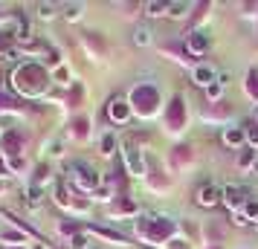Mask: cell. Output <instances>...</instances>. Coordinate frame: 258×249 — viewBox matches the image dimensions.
Listing matches in <instances>:
<instances>
[{
	"mask_svg": "<svg viewBox=\"0 0 258 249\" xmlns=\"http://www.w3.org/2000/svg\"><path fill=\"white\" fill-rule=\"evenodd\" d=\"M134 44H137V47H148V44H151V29H148V26H137V29H134Z\"/></svg>",
	"mask_w": 258,
	"mask_h": 249,
	"instance_id": "cell-9",
	"label": "cell"
},
{
	"mask_svg": "<svg viewBox=\"0 0 258 249\" xmlns=\"http://www.w3.org/2000/svg\"><path fill=\"white\" fill-rule=\"evenodd\" d=\"M47 72L41 70L38 64H21L18 70L12 72V87L21 96H41L44 87H47Z\"/></svg>",
	"mask_w": 258,
	"mask_h": 249,
	"instance_id": "cell-1",
	"label": "cell"
},
{
	"mask_svg": "<svg viewBox=\"0 0 258 249\" xmlns=\"http://www.w3.org/2000/svg\"><path fill=\"white\" fill-rule=\"evenodd\" d=\"M107 113H110V119H116V122H125L131 110L125 107V102H113V105L107 107Z\"/></svg>",
	"mask_w": 258,
	"mask_h": 249,
	"instance_id": "cell-8",
	"label": "cell"
},
{
	"mask_svg": "<svg viewBox=\"0 0 258 249\" xmlns=\"http://www.w3.org/2000/svg\"><path fill=\"white\" fill-rule=\"evenodd\" d=\"M191 78H195V84H200V87H212V84H218V72L212 70L209 64H200L198 70L191 72Z\"/></svg>",
	"mask_w": 258,
	"mask_h": 249,
	"instance_id": "cell-4",
	"label": "cell"
},
{
	"mask_svg": "<svg viewBox=\"0 0 258 249\" xmlns=\"http://www.w3.org/2000/svg\"><path fill=\"white\" fill-rule=\"evenodd\" d=\"M73 249H87V240H84L82 235H76L73 237Z\"/></svg>",
	"mask_w": 258,
	"mask_h": 249,
	"instance_id": "cell-17",
	"label": "cell"
},
{
	"mask_svg": "<svg viewBox=\"0 0 258 249\" xmlns=\"http://www.w3.org/2000/svg\"><path fill=\"white\" fill-rule=\"evenodd\" d=\"M168 12V3H157V0H151V3H145V15L148 18H160V15Z\"/></svg>",
	"mask_w": 258,
	"mask_h": 249,
	"instance_id": "cell-10",
	"label": "cell"
},
{
	"mask_svg": "<svg viewBox=\"0 0 258 249\" xmlns=\"http://www.w3.org/2000/svg\"><path fill=\"white\" fill-rule=\"evenodd\" d=\"M128 165L134 174H142V156L137 154V148H128Z\"/></svg>",
	"mask_w": 258,
	"mask_h": 249,
	"instance_id": "cell-11",
	"label": "cell"
},
{
	"mask_svg": "<svg viewBox=\"0 0 258 249\" xmlns=\"http://www.w3.org/2000/svg\"><path fill=\"white\" fill-rule=\"evenodd\" d=\"M67 174H70V180L84 191H93L96 186H99V174H96L90 165H84V162H73Z\"/></svg>",
	"mask_w": 258,
	"mask_h": 249,
	"instance_id": "cell-2",
	"label": "cell"
},
{
	"mask_svg": "<svg viewBox=\"0 0 258 249\" xmlns=\"http://www.w3.org/2000/svg\"><path fill=\"white\" fill-rule=\"evenodd\" d=\"M206 47H209V35H206V32H195V35L188 38V49H191L195 55H203Z\"/></svg>",
	"mask_w": 258,
	"mask_h": 249,
	"instance_id": "cell-5",
	"label": "cell"
},
{
	"mask_svg": "<svg viewBox=\"0 0 258 249\" xmlns=\"http://www.w3.org/2000/svg\"><path fill=\"white\" fill-rule=\"evenodd\" d=\"M165 15H168V18H186L188 6H186V3H168V12H165Z\"/></svg>",
	"mask_w": 258,
	"mask_h": 249,
	"instance_id": "cell-12",
	"label": "cell"
},
{
	"mask_svg": "<svg viewBox=\"0 0 258 249\" xmlns=\"http://www.w3.org/2000/svg\"><path fill=\"white\" fill-rule=\"evenodd\" d=\"M38 18H44V21L55 18V6L52 3H38Z\"/></svg>",
	"mask_w": 258,
	"mask_h": 249,
	"instance_id": "cell-14",
	"label": "cell"
},
{
	"mask_svg": "<svg viewBox=\"0 0 258 249\" xmlns=\"http://www.w3.org/2000/svg\"><path fill=\"white\" fill-rule=\"evenodd\" d=\"M246 128H249V131H244L246 139H249V142H258V125H246Z\"/></svg>",
	"mask_w": 258,
	"mask_h": 249,
	"instance_id": "cell-16",
	"label": "cell"
},
{
	"mask_svg": "<svg viewBox=\"0 0 258 249\" xmlns=\"http://www.w3.org/2000/svg\"><path fill=\"white\" fill-rule=\"evenodd\" d=\"M113 145H116V139L107 133L105 139H102V154H113Z\"/></svg>",
	"mask_w": 258,
	"mask_h": 249,
	"instance_id": "cell-15",
	"label": "cell"
},
{
	"mask_svg": "<svg viewBox=\"0 0 258 249\" xmlns=\"http://www.w3.org/2000/svg\"><path fill=\"white\" fill-rule=\"evenodd\" d=\"M246 214L249 217H258V203H246Z\"/></svg>",
	"mask_w": 258,
	"mask_h": 249,
	"instance_id": "cell-18",
	"label": "cell"
},
{
	"mask_svg": "<svg viewBox=\"0 0 258 249\" xmlns=\"http://www.w3.org/2000/svg\"><path fill=\"white\" fill-rule=\"evenodd\" d=\"M6 174H9V165H6V159L0 156V177H6Z\"/></svg>",
	"mask_w": 258,
	"mask_h": 249,
	"instance_id": "cell-19",
	"label": "cell"
},
{
	"mask_svg": "<svg viewBox=\"0 0 258 249\" xmlns=\"http://www.w3.org/2000/svg\"><path fill=\"white\" fill-rule=\"evenodd\" d=\"M0 191H3V183H0Z\"/></svg>",
	"mask_w": 258,
	"mask_h": 249,
	"instance_id": "cell-22",
	"label": "cell"
},
{
	"mask_svg": "<svg viewBox=\"0 0 258 249\" xmlns=\"http://www.w3.org/2000/svg\"><path fill=\"white\" fill-rule=\"evenodd\" d=\"M246 139V133L241 131V128H226V131H223V142L226 145H241Z\"/></svg>",
	"mask_w": 258,
	"mask_h": 249,
	"instance_id": "cell-7",
	"label": "cell"
},
{
	"mask_svg": "<svg viewBox=\"0 0 258 249\" xmlns=\"http://www.w3.org/2000/svg\"><path fill=\"white\" fill-rule=\"evenodd\" d=\"M255 125H258V113H255Z\"/></svg>",
	"mask_w": 258,
	"mask_h": 249,
	"instance_id": "cell-21",
	"label": "cell"
},
{
	"mask_svg": "<svg viewBox=\"0 0 258 249\" xmlns=\"http://www.w3.org/2000/svg\"><path fill=\"white\" fill-rule=\"evenodd\" d=\"M64 18L67 21H79L82 18V3H67L64 6Z\"/></svg>",
	"mask_w": 258,
	"mask_h": 249,
	"instance_id": "cell-13",
	"label": "cell"
},
{
	"mask_svg": "<svg viewBox=\"0 0 258 249\" xmlns=\"http://www.w3.org/2000/svg\"><path fill=\"white\" fill-rule=\"evenodd\" d=\"M252 171H255V174H258V159H255V165H252Z\"/></svg>",
	"mask_w": 258,
	"mask_h": 249,
	"instance_id": "cell-20",
	"label": "cell"
},
{
	"mask_svg": "<svg viewBox=\"0 0 258 249\" xmlns=\"http://www.w3.org/2000/svg\"><path fill=\"white\" fill-rule=\"evenodd\" d=\"M223 200V191H218V186H200L198 191V206H203V209H212V206H218V203Z\"/></svg>",
	"mask_w": 258,
	"mask_h": 249,
	"instance_id": "cell-3",
	"label": "cell"
},
{
	"mask_svg": "<svg viewBox=\"0 0 258 249\" xmlns=\"http://www.w3.org/2000/svg\"><path fill=\"white\" fill-rule=\"evenodd\" d=\"M241 200H244V189H241V186H226V189H223V203L238 206Z\"/></svg>",
	"mask_w": 258,
	"mask_h": 249,
	"instance_id": "cell-6",
	"label": "cell"
}]
</instances>
